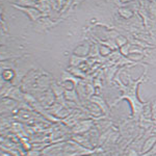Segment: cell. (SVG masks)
Wrapping results in <instances>:
<instances>
[{
  "mask_svg": "<svg viewBox=\"0 0 156 156\" xmlns=\"http://www.w3.org/2000/svg\"><path fill=\"white\" fill-rule=\"evenodd\" d=\"M155 143H156V137L155 136L149 138V140L145 143L144 147H143V153H146V152H148V151H150L153 147H154Z\"/></svg>",
  "mask_w": 156,
  "mask_h": 156,
  "instance_id": "cell-1",
  "label": "cell"
},
{
  "mask_svg": "<svg viewBox=\"0 0 156 156\" xmlns=\"http://www.w3.org/2000/svg\"><path fill=\"white\" fill-rule=\"evenodd\" d=\"M121 14H124L123 16L126 17V18H128V17H130V15H131V12H130L129 11H126V9H121Z\"/></svg>",
  "mask_w": 156,
  "mask_h": 156,
  "instance_id": "cell-2",
  "label": "cell"
},
{
  "mask_svg": "<svg viewBox=\"0 0 156 156\" xmlns=\"http://www.w3.org/2000/svg\"><path fill=\"white\" fill-rule=\"evenodd\" d=\"M149 154H156V143H155L154 147H153V148H152V149H151V150H150Z\"/></svg>",
  "mask_w": 156,
  "mask_h": 156,
  "instance_id": "cell-3",
  "label": "cell"
},
{
  "mask_svg": "<svg viewBox=\"0 0 156 156\" xmlns=\"http://www.w3.org/2000/svg\"><path fill=\"white\" fill-rule=\"evenodd\" d=\"M122 52H123L124 54H128V46L122 47Z\"/></svg>",
  "mask_w": 156,
  "mask_h": 156,
  "instance_id": "cell-4",
  "label": "cell"
},
{
  "mask_svg": "<svg viewBox=\"0 0 156 156\" xmlns=\"http://www.w3.org/2000/svg\"><path fill=\"white\" fill-rule=\"evenodd\" d=\"M122 1H124V2H125V1H128V0H122Z\"/></svg>",
  "mask_w": 156,
  "mask_h": 156,
  "instance_id": "cell-5",
  "label": "cell"
}]
</instances>
